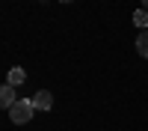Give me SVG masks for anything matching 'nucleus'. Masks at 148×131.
Listing matches in <instances>:
<instances>
[{
	"label": "nucleus",
	"mask_w": 148,
	"mask_h": 131,
	"mask_svg": "<svg viewBox=\"0 0 148 131\" xmlns=\"http://www.w3.org/2000/svg\"><path fill=\"white\" fill-rule=\"evenodd\" d=\"M33 110H36L33 98H18L15 104L9 107V119H12L15 125H27L30 119H33Z\"/></svg>",
	"instance_id": "f257e3e1"
},
{
	"label": "nucleus",
	"mask_w": 148,
	"mask_h": 131,
	"mask_svg": "<svg viewBox=\"0 0 148 131\" xmlns=\"http://www.w3.org/2000/svg\"><path fill=\"white\" fill-rule=\"evenodd\" d=\"M18 101V95H15V87H9V83H3L0 87V110H9L12 104Z\"/></svg>",
	"instance_id": "f03ea898"
},
{
	"label": "nucleus",
	"mask_w": 148,
	"mask_h": 131,
	"mask_svg": "<svg viewBox=\"0 0 148 131\" xmlns=\"http://www.w3.org/2000/svg\"><path fill=\"white\" fill-rule=\"evenodd\" d=\"M33 104H36V110H51V107H53V95L47 89H39L33 95Z\"/></svg>",
	"instance_id": "7ed1b4c3"
},
{
	"label": "nucleus",
	"mask_w": 148,
	"mask_h": 131,
	"mask_svg": "<svg viewBox=\"0 0 148 131\" xmlns=\"http://www.w3.org/2000/svg\"><path fill=\"white\" fill-rule=\"evenodd\" d=\"M24 80H27V71H24L21 66H12V69L6 71V83H9V87H21Z\"/></svg>",
	"instance_id": "20e7f679"
},
{
	"label": "nucleus",
	"mask_w": 148,
	"mask_h": 131,
	"mask_svg": "<svg viewBox=\"0 0 148 131\" xmlns=\"http://www.w3.org/2000/svg\"><path fill=\"white\" fill-rule=\"evenodd\" d=\"M136 54L148 60V30H142V33L136 36Z\"/></svg>",
	"instance_id": "39448f33"
},
{
	"label": "nucleus",
	"mask_w": 148,
	"mask_h": 131,
	"mask_svg": "<svg viewBox=\"0 0 148 131\" xmlns=\"http://www.w3.org/2000/svg\"><path fill=\"white\" fill-rule=\"evenodd\" d=\"M133 24H136L139 30H145L148 27V9H136L133 12Z\"/></svg>",
	"instance_id": "423d86ee"
},
{
	"label": "nucleus",
	"mask_w": 148,
	"mask_h": 131,
	"mask_svg": "<svg viewBox=\"0 0 148 131\" xmlns=\"http://www.w3.org/2000/svg\"><path fill=\"white\" fill-rule=\"evenodd\" d=\"M142 9H148V0H142Z\"/></svg>",
	"instance_id": "0eeeda50"
},
{
	"label": "nucleus",
	"mask_w": 148,
	"mask_h": 131,
	"mask_svg": "<svg viewBox=\"0 0 148 131\" xmlns=\"http://www.w3.org/2000/svg\"><path fill=\"white\" fill-rule=\"evenodd\" d=\"M59 3H74V0H59Z\"/></svg>",
	"instance_id": "6e6552de"
},
{
	"label": "nucleus",
	"mask_w": 148,
	"mask_h": 131,
	"mask_svg": "<svg viewBox=\"0 0 148 131\" xmlns=\"http://www.w3.org/2000/svg\"><path fill=\"white\" fill-rule=\"evenodd\" d=\"M42 3H45V0H42Z\"/></svg>",
	"instance_id": "1a4fd4ad"
}]
</instances>
